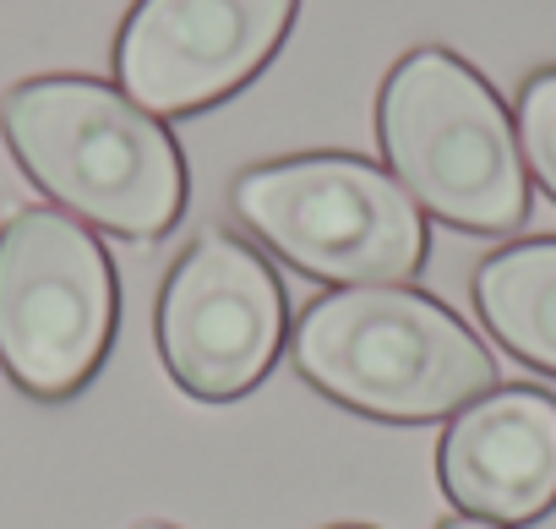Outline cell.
I'll list each match as a JSON object with an SVG mask.
<instances>
[{"instance_id": "obj_1", "label": "cell", "mask_w": 556, "mask_h": 529, "mask_svg": "<svg viewBox=\"0 0 556 529\" xmlns=\"http://www.w3.org/2000/svg\"><path fill=\"white\" fill-rule=\"evenodd\" d=\"M0 131L34 186L110 235L159 240L186 207V159L175 137L110 83H17L0 99Z\"/></svg>"}, {"instance_id": "obj_2", "label": "cell", "mask_w": 556, "mask_h": 529, "mask_svg": "<svg viewBox=\"0 0 556 529\" xmlns=\"http://www.w3.org/2000/svg\"><path fill=\"white\" fill-rule=\"evenodd\" d=\"M295 366L312 388L377 420H437L496 388L485 344L447 306L399 285L312 301L295 323Z\"/></svg>"}, {"instance_id": "obj_3", "label": "cell", "mask_w": 556, "mask_h": 529, "mask_svg": "<svg viewBox=\"0 0 556 529\" xmlns=\"http://www.w3.org/2000/svg\"><path fill=\"white\" fill-rule=\"evenodd\" d=\"M377 137L426 213L475 235H507L529 218L518 131L491 83L453 50H415L388 72Z\"/></svg>"}, {"instance_id": "obj_4", "label": "cell", "mask_w": 556, "mask_h": 529, "mask_svg": "<svg viewBox=\"0 0 556 529\" xmlns=\"http://www.w3.org/2000/svg\"><path fill=\"white\" fill-rule=\"evenodd\" d=\"M229 202L285 262L344 290L415 279L426 262V218L409 191L350 153L245 169Z\"/></svg>"}, {"instance_id": "obj_5", "label": "cell", "mask_w": 556, "mask_h": 529, "mask_svg": "<svg viewBox=\"0 0 556 529\" xmlns=\"http://www.w3.org/2000/svg\"><path fill=\"white\" fill-rule=\"evenodd\" d=\"M115 317V268L88 224L23 207L0 229V366L23 393H77L110 355Z\"/></svg>"}, {"instance_id": "obj_6", "label": "cell", "mask_w": 556, "mask_h": 529, "mask_svg": "<svg viewBox=\"0 0 556 529\" xmlns=\"http://www.w3.org/2000/svg\"><path fill=\"white\" fill-rule=\"evenodd\" d=\"M285 344V290L273 268L224 229H202L164 279L159 355L191 399L251 393Z\"/></svg>"}, {"instance_id": "obj_7", "label": "cell", "mask_w": 556, "mask_h": 529, "mask_svg": "<svg viewBox=\"0 0 556 529\" xmlns=\"http://www.w3.org/2000/svg\"><path fill=\"white\" fill-rule=\"evenodd\" d=\"M301 0H137L115 77L148 115H197L240 93L295 28Z\"/></svg>"}, {"instance_id": "obj_8", "label": "cell", "mask_w": 556, "mask_h": 529, "mask_svg": "<svg viewBox=\"0 0 556 529\" xmlns=\"http://www.w3.org/2000/svg\"><path fill=\"white\" fill-rule=\"evenodd\" d=\"M442 491L458 513L485 524H529L556 507V399L540 388H502L442 431Z\"/></svg>"}, {"instance_id": "obj_9", "label": "cell", "mask_w": 556, "mask_h": 529, "mask_svg": "<svg viewBox=\"0 0 556 529\" xmlns=\"http://www.w3.org/2000/svg\"><path fill=\"white\" fill-rule=\"evenodd\" d=\"M475 306L496 344L556 371V240H523L475 268Z\"/></svg>"}, {"instance_id": "obj_10", "label": "cell", "mask_w": 556, "mask_h": 529, "mask_svg": "<svg viewBox=\"0 0 556 529\" xmlns=\"http://www.w3.org/2000/svg\"><path fill=\"white\" fill-rule=\"evenodd\" d=\"M518 148L545 197L556 202V66L534 72L518 93Z\"/></svg>"}, {"instance_id": "obj_11", "label": "cell", "mask_w": 556, "mask_h": 529, "mask_svg": "<svg viewBox=\"0 0 556 529\" xmlns=\"http://www.w3.org/2000/svg\"><path fill=\"white\" fill-rule=\"evenodd\" d=\"M442 529H502V524H485V518H453V524H442Z\"/></svg>"}, {"instance_id": "obj_12", "label": "cell", "mask_w": 556, "mask_h": 529, "mask_svg": "<svg viewBox=\"0 0 556 529\" xmlns=\"http://www.w3.org/2000/svg\"><path fill=\"white\" fill-rule=\"evenodd\" d=\"M142 529H169V524H142Z\"/></svg>"}]
</instances>
